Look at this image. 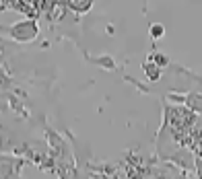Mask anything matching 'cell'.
Segmentation results:
<instances>
[{"instance_id":"obj_1","label":"cell","mask_w":202,"mask_h":179,"mask_svg":"<svg viewBox=\"0 0 202 179\" xmlns=\"http://www.w3.org/2000/svg\"><path fill=\"white\" fill-rule=\"evenodd\" d=\"M161 33H163V29H161V27H155V29H153V35H161Z\"/></svg>"}]
</instances>
